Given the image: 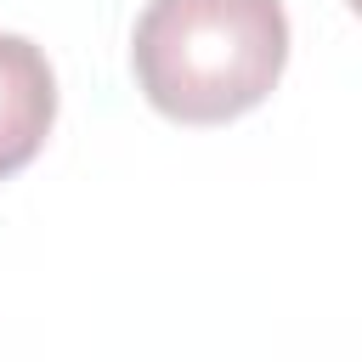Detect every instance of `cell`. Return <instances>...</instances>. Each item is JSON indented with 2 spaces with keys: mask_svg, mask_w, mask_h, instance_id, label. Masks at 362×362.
<instances>
[{
  "mask_svg": "<svg viewBox=\"0 0 362 362\" xmlns=\"http://www.w3.org/2000/svg\"><path fill=\"white\" fill-rule=\"evenodd\" d=\"M283 62V0H147L130 34L136 85L175 124L243 119L277 90Z\"/></svg>",
  "mask_w": 362,
  "mask_h": 362,
  "instance_id": "6da1fadb",
  "label": "cell"
},
{
  "mask_svg": "<svg viewBox=\"0 0 362 362\" xmlns=\"http://www.w3.org/2000/svg\"><path fill=\"white\" fill-rule=\"evenodd\" d=\"M57 124V74L23 34H0V181L28 170Z\"/></svg>",
  "mask_w": 362,
  "mask_h": 362,
  "instance_id": "7a4b0ae2",
  "label": "cell"
}]
</instances>
